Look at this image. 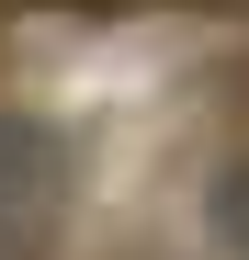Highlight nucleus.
<instances>
[{
	"instance_id": "f03ea898",
	"label": "nucleus",
	"mask_w": 249,
	"mask_h": 260,
	"mask_svg": "<svg viewBox=\"0 0 249 260\" xmlns=\"http://www.w3.org/2000/svg\"><path fill=\"white\" fill-rule=\"evenodd\" d=\"M215 238L249 249V170H227V181H215Z\"/></svg>"
},
{
	"instance_id": "f257e3e1",
	"label": "nucleus",
	"mask_w": 249,
	"mask_h": 260,
	"mask_svg": "<svg viewBox=\"0 0 249 260\" xmlns=\"http://www.w3.org/2000/svg\"><path fill=\"white\" fill-rule=\"evenodd\" d=\"M68 204V147L34 113H0V249H34Z\"/></svg>"
}]
</instances>
